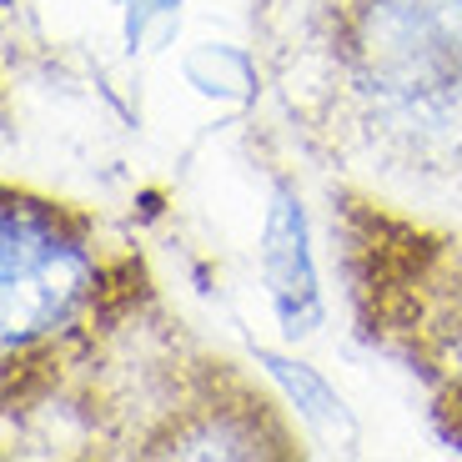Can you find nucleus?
Segmentation results:
<instances>
[{"label": "nucleus", "instance_id": "nucleus-3", "mask_svg": "<svg viewBox=\"0 0 462 462\" xmlns=\"http://www.w3.org/2000/svg\"><path fill=\"white\" fill-rule=\"evenodd\" d=\"M66 457L291 462L307 438L252 367L197 337L156 301L96 377L35 432Z\"/></svg>", "mask_w": 462, "mask_h": 462}, {"label": "nucleus", "instance_id": "nucleus-4", "mask_svg": "<svg viewBox=\"0 0 462 462\" xmlns=\"http://www.w3.org/2000/svg\"><path fill=\"white\" fill-rule=\"evenodd\" d=\"M332 262L352 332L387 357L428 407V422L462 452V221L322 181Z\"/></svg>", "mask_w": 462, "mask_h": 462}, {"label": "nucleus", "instance_id": "nucleus-1", "mask_svg": "<svg viewBox=\"0 0 462 462\" xmlns=\"http://www.w3.org/2000/svg\"><path fill=\"white\" fill-rule=\"evenodd\" d=\"M256 60L322 181L462 221V0H266Z\"/></svg>", "mask_w": 462, "mask_h": 462}, {"label": "nucleus", "instance_id": "nucleus-2", "mask_svg": "<svg viewBox=\"0 0 462 462\" xmlns=\"http://www.w3.org/2000/svg\"><path fill=\"white\" fill-rule=\"evenodd\" d=\"M146 246L101 207L0 181V407L5 442H31L156 307Z\"/></svg>", "mask_w": 462, "mask_h": 462}]
</instances>
